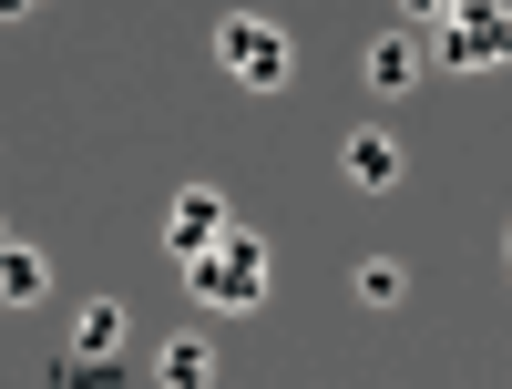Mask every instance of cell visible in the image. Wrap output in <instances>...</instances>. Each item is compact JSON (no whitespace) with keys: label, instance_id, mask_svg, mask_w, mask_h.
Listing matches in <instances>:
<instances>
[{"label":"cell","instance_id":"6da1fadb","mask_svg":"<svg viewBox=\"0 0 512 389\" xmlns=\"http://www.w3.org/2000/svg\"><path fill=\"white\" fill-rule=\"evenodd\" d=\"M185 277H195V297H205V308H256V297H267V246H256L246 226H226L216 246H205V256H185Z\"/></svg>","mask_w":512,"mask_h":389},{"label":"cell","instance_id":"7a4b0ae2","mask_svg":"<svg viewBox=\"0 0 512 389\" xmlns=\"http://www.w3.org/2000/svg\"><path fill=\"white\" fill-rule=\"evenodd\" d=\"M216 62L246 82V93H277V82L297 72V62H287V31H277V21H226V31H216Z\"/></svg>","mask_w":512,"mask_h":389},{"label":"cell","instance_id":"3957f363","mask_svg":"<svg viewBox=\"0 0 512 389\" xmlns=\"http://www.w3.org/2000/svg\"><path fill=\"white\" fill-rule=\"evenodd\" d=\"M431 52L461 62V72H492L502 62V11H441L431 21ZM431 52H420V62H431Z\"/></svg>","mask_w":512,"mask_h":389},{"label":"cell","instance_id":"277c9868","mask_svg":"<svg viewBox=\"0 0 512 389\" xmlns=\"http://www.w3.org/2000/svg\"><path fill=\"white\" fill-rule=\"evenodd\" d=\"M164 236H175V256H205V246L226 236V195L216 185H185L175 205H164Z\"/></svg>","mask_w":512,"mask_h":389},{"label":"cell","instance_id":"5b68a950","mask_svg":"<svg viewBox=\"0 0 512 389\" xmlns=\"http://www.w3.org/2000/svg\"><path fill=\"white\" fill-rule=\"evenodd\" d=\"M420 72H431V62H420L410 31H379V41H369V93H410Z\"/></svg>","mask_w":512,"mask_h":389},{"label":"cell","instance_id":"8992f818","mask_svg":"<svg viewBox=\"0 0 512 389\" xmlns=\"http://www.w3.org/2000/svg\"><path fill=\"white\" fill-rule=\"evenodd\" d=\"M41 297H52L41 246H0V308H41Z\"/></svg>","mask_w":512,"mask_h":389},{"label":"cell","instance_id":"52a82bcc","mask_svg":"<svg viewBox=\"0 0 512 389\" xmlns=\"http://www.w3.org/2000/svg\"><path fill=\"white\" fill-rule=\"evenodd\" d=\"M154 379H164V389H216V349H205V338H164V349H154Z\"/></svg>","mask_w":512,"mask_h":389},{"label":"cell","instance_id":"ba28073f","mask_svg":"<svg viewBox=\"0 0 512 389\" xmlns=\"http://www.w3.org/2000/svg\"><path fill=\"white\" fill-rule=\"evenodd\" d=\"M349 185L359 195H390L400 185V144L390 134H349Z\"/></svg>","mask_w":512,"mask_h":389},{"label":"cell","instance_id":"9c48e42d","mask_svg":"<svg viewBox=\"0 0 512 389\" xmlns=\"http://www.w3.org/2000/svg\"><path fill=\"white\" fill-rule=\"evenodd\" d=\"M72 349L82 359H113L123 349V308H113V297H82V338H72Z\"/></svg>","mask_w":512,"mask_h":389},{"label":"cell","instance_id":"30bf717a","mask_svg":"<svg viewBox=\"0 0 512 389\" xmlns=\"http://www.w3.org/2000/svg\"><path fill=\"white\" fill-rule=\"evenodd\" d=\"M349 297H359V308H400V297H410V277L390 267V256H369V267L349 277Z\"/></svg>","mask_w":512,"mask_h":389},{"label":"cell","instance_id":"8fae6325","mask_svg":"<svg viewBox=\"0 0 512 389\" xmlns=\"http://www.w3.org/2000/svg\"><path fill=\"white\" fill-rule=\"evenodd\" d=\"M52 379H62V389H113V359H82V349H72Z\"/></svg>","mask_w":512,"mask_h":389},{"label":"cell","instance_id":"7c38bea8","mask_svg":"<svg viewBox=\"0 0 512 389\" xmlns=\"http://www.w3.org/2000/svg\"><path fill=\"white\" fill-rule=\"evenodd\" d=\"M0 246H11V226H0Z\"/></svg>","mask_w":512,"mask_h":389}]
</instances>
